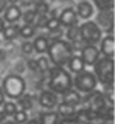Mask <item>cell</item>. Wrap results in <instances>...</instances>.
Wrapping results in <instances>:
<instances>
[{"instance_id": "obj_21", "label": "cell", "mask_w": 115, "mask_h": 124, "mask_svg": "<svg viewBox=\"0 0 115 124\" xmlns=\"http://www.w3.org/2000/svg\"><path fill=\"white\" fill-rule=\"evenodd\" d=\"M13 119H14L15 124H24L27 122V119H28V115H27L26 111H23V110H17V113L13 115Z\"/></svg>"}, {"instance_id": "obj_24", "label": "cell", "mask_w": 115, "mask_h": 124, "mask_svg": "<svg viewBox=\"0 0 115 124\" xmlns=\"http://www.w3.org/2000/svg\"><path fill=\"white\" fill-rule=\"evenodd\" d=\"M19 100V102H18V105H19V108H21V110H23V111H26V110H28V109H31V106H32V102H31V100H30V97H22L21 99H18Z\"/></svg>"}, {"instance_id": "obj_26", "label": "cell", "mask_w": 115, "mask_h": 124, "mask_svg": "<svg viewBox=\"0 0 115 124\" xmlns=\"http://www.w3.org/2000/svg\"><path fill=\"white\" fill-rule=\"evenodd\" d=\"M35 18H36V13L35 10H27L24 14H23V21H24V23L26 24H30L35 21Z\"/></svg>"}, {"instance_id": "obj_34", "label": "cell", "mask_w": 115, "mask_h": 124, "mask_svg": "<svg viewBox=\"0 0 115 124\" xmlns=\"http://www.w3.org/2000/svg\"><path fill=\"white\" fill-rule=\"evenodd\" d=\"M3 124H15L14 122H12V120H8V122H4Z\"/></svg>"}, {"instance_id": "obj_35", "label": "cell", "mask_w": 115, "mask_h": 124, "mask_svg": "<svg viewBox=\"0 0 115 124\" xmlns=\"http://www.w3.org/2000/svg\"><path fill=\"white\" fill-rule=\"evenodd\" d=\"M8 1H9V3H12V4H14V3L18 1V0H8Z\"/></svg>"}, {"instance_id": "obj_17", "label": "cell", "mask_w": 115, "mask_h": 124, "mask_svg": "<svg viewBox=\"0 0 115 124\" xmlns=\"http://www.w3.org/2000/svg\"><path fill=\"white\" fill-rule=\"evenodd\" d=\"M1 33H3V37L5 40H13V39H15L17 36L19 35V27H18V24L4 27Z\"/></svg>"}, {"instance_id": "obj_5", "label": "cell", "mask_w": 115, "mask_h": 124, "mask_svg": "<svg viewBox=\"0 0 115 124\" xmlns=\"http://www.w3.org/2000/svg\"><path fill=\"white\" fill-rule=\"evenodd\" d=\"M95 72L96 78H99L100 82L109 83L110 81H113L114 77V60L107 58L99 59L95 63Z\"/></svg>"}, {"instance_id": "obj_7", "label": "cell", "mask_w": 115, "mask_h": 124, "mask_svg": "<svg viewBox=\"0 0 115 124\" xmlns=\"http://www.w3.org/2000/svg\"><path fill=\"white\" fill-rule=\"evenodd\" d=\"M99 55H100V51L95 45H87L82 50L81 59L83 60L84 65L86 64L87 65H95V63L99 60Z\"/></svg>"}, {"instance_id": "obj_31", "label": "cell", "mask_w": 115, "mask_h": 124, "mask_svg": "<svg viewBox=\"0 0 115 124\" xmlns=\"http://www.w3.org/2000/svg\"><path fill=\"white\" fill-rule=\"evenodd\" d=\"M7 7V0H0V13H1Z\"/></svg>"}, {"instance_id": "obj_10", "label": "cell", "mask_w": 115, "mask_h": 124, "mask_svg": "<svg viewBox=\"0 0 115 124\" xmlns=\"http://www.w3.org/2000/svg\"><path fill=\"white\" fill-rule=\"evenodd\" d=\"M101 53L104 54L105 58L107 59H113L114 54H115V40L114 36H106L102 42H101Z\"/></svg>"}, {"instance_id": "obj_20", "label": "cell", "mask_w": 115, "mask_h": 124, "mask_svg": "<svg viewBox=\"0 0 115 124\" xmlns=\"http://www.w3.org/2000/svg\"><path fill=\"white\" fill-rule=\"evenodd\" d=\"M17 110H18L17 104L12 102V101H8V102H4V104H3V113L5 114V115L13 116V115L17 113Z\"/></svg>"}, {"instance_id": "obj_14", "label": "cell", "mask_w": 115, "mask_h": 124, "mask_svg": "<svg viewBox=\"0 0 115 124\" xmlns=\"http://www.w3.org/2000/svg\"><path fill=\"white\" fill-rule=\"evenodd\" d=\"M77 13L79 14L81 18L87 19V18H90L92 16V13H93V8H92V5L88 1H82V3L78 4V7H77Z\"/></svg>"}, {"instance_id": "obj_3", "label": "cell", "mask_w": 115, "mask_h": 124, "mask_svg": "<svg viewBox=\"0 0 115 124\" xmlns=\"http://www.w3.org/2000/svg\"><path fill=\"white\" fill-rule=\"evenodd\" d=\"M4 96L12 99V100H18L24 95L26 91V82L21 76L17 74H9L3 79V87H1Z\"/></svg>"}, {"instance_id": "obj_23", "label": "cell", "mask_w": 115, "mask_h": 124, "mask_svg": "<svg viewBox=\"0 0 115 124\" xmlns=\"http://www.w3.org/2000/svg\"><path fill=\"white\" fill-rule=\"evenodd\" d=\"M93 1L101 10H107L109 8H113L114 5V0H93Z\"/></svg>"}, {"instance_id": "obj_22", "label": "cell", "mask_w": 115, "mask_h": 124, "mask_svg": "<svg viewBox=\"0 0 115 124\" xmlns=\"http://www.w3.org/2000/svg\"><path fill=\"white\" fill-rule=\"evenodd\" d=\"M19 35L24 39H30L35 35V28L30 24H26V26H23L22 28H19Z\"/></svg>"}, {"instance_id": "obj_32", "label": "cell", "mask_w": 115, "mask_h": 124, "mask_svg": "<svg viewBox=\"0 0 115 124\" xmlns=\"http://www.w3.org/2000/svg\"><path fill=\"white\" fill-rule=\"evenodd\" d=\"M24 124H40V123L36 120V119H31V120H27Z\"/></svg>"}, {"instance_id": "obj_16", "label": "cell", "mask_w": 115, "mask_h": 124, "mask_svg": "<svg viewBox=\"0 0 115 124\" xmlns=\"http://www.w3.org/2000/svg\"><path fill=\"white\" fill-rule=\"evenodd\" d=\"M56 113L59 115L64 116V118H69V116H73L76 114V108L70 106V105H68V104H64V102H59Z\"/></svg>"}, {"instance_id": "obj_27", "label": "cell", "mask_w": 115, "mask_h": 124, "mask_svg": "<svg viewBox=\"0 0 115 124\" xmlns=\"http://www.w3.org/2000/svg\"><path fill=\"white\" fill-rule=\"evenodd\" d=\"M59 26H60V23H59V19H58V18H51V19H49L47 22H46V27H47L49 31L58 30Z\"/></svg>"}, {"instance_id": "obj_4", "label": "cell", "mask_w": 115, "mask_h": 124, "mask_svg": "<svg viewBox=\"0 0 115 124\" xmlns=\"http://www.w3.org/2000/svg\"><path fill=\"white\" fill-rule=\"evenodd\" d=\"M73 86L76 87V91H78V92L88 93L96 88V86H97V78H96V76L92 72L83 70V72L78 73L74 77Z\"/></svg>"}, {"instance_id": "obj_11", "label": "cell", "mask_w": 115, "mask_h": 124, "mask_svg": "<svg viewBox=\"0 0 115 124\" xmlns=\"http://www.w3.org/2000/svg\"><path fill=\"white\" fill-rule=\"evenodd\" d=\"M81 95L78 91L76 90H69L67 91L65 93H63V101L61 102L64 104H68V105H70V106H77V105H79L81 104Z\"/></svg>"}, {"instance_id": "obj_2", "label": "cell", "mask_w": 115, "mask_h": 124, "mask_svg": "<svg viewBox=\"0 0 115 124\" xmlns=\"http://www.w3.org/2000/svg\"><path fill=\"white\" fill-rule=\"evenodd\" d=\"M49 58L56 67H63L68 64L69 59L72 58V47L67 41L56 40L51 45H49Z\"/></svg>"}, {"instance_id": "obj_6", "label": "cell", "mask_w": 115, "mask_h": 124, "mask_svg": "<svg viewBox=\"0 0 115 124\" xmlns=\"http://www.w3.org/2000/svg\"><path fill=\"white\" fill-rule=\"evenodd\" d=\"M79 36L84 42H87L88 45H93L99 42L101 39V30L95 22L88 21L79 26Z\"/></svg>"}, {"instance_id": "obj_8", "label": "cell", "mask_w": 115, "mask_h": 124, "mask_svg": "<svg viewBox=\"0 0 115 124\" xmlns=\"http://www.w3.org/2000/svg\"><path fill=\"white\" fill-rule=\"evenodd\" d=\"M40 105L45 109H53L58 105V95L53 91H44L40 95Z\"/></svg>"}, {"instance_id": "obj_33", "label": "cell", "mask_w": 115, "mask_h": 124, "mask_svg": "<svg viewBox=\"0 0 115 124\" xmlns=\"http://www.w3.org/2000/svg\"><path fill=\"white\" fill-rule=\"evenodd\" d=\"M4 27H5V24H4V21H3V19H0V32H3Z\"/></svg>"}, {"instance_id": "obj_12", "label": "cell", "mask_w": 115, "mask_h": 124, "mask_svg": "<svg viewBox=\"0 0 115 124\" xmlns=\"http://www.w3.org/2000/svg\"><path fill=\"white\" fill-rule=\"evenodd\" d=\"M21 9L17 5H10L5 9V13H4V19L9 23H13V22H17L21 18Z\"/></svg>"}, {"instance_id": "obj_25", "label": "cell", "mask_w": 115, "mask_h": 124, "mask_svg": "<svg viewBox=\"0 0 115 124\" xmlns=\"http://www.w3.org/2000/svg\"><path fill=\"white\" fill-rule=\"evenodd\" d=\"M36 65H37V69H40L41 72H45L49 69V62L45 56H41L37 62H36Z\"/></svg>"}, {"instance_id": "obj_9", "label": "cell", "mask_w": 115, "mask_h": 124, "mask_svg": "<svg viewBox=\"0 0 115 124\" xmlns=\"http://www.w3.org/2000/svg\"><path fill=\"white\" fill-rule=\"evenodd\" d=\"M59 23L65 26V27H72L78 23V17L76 12L70 8H67L61 12L60 17H59Z\"/></svg>"}, {"instance_id": "obj_1", "label": "cell", "mask_w": 115, "mask_h": 124, "mask_svg": "<svg viewBox=\"0 0 115 124\" xmlns=\"http://www.w3.org/2000/svg\"><path fill=\"white\" fill-rule=\"evenodd\" d=\"M73 86V79L70 74L63 69L61 67H55L50 70V81H49V87L50 91L54 93H65L67 91L72 90Z\"/></svg>"}, {"instance_id": "obj_13", "label": "cell", "mask_w": 115, "mask_h": 124, "mask_svg": "<svg viewBox=\"0 0 115 124\" xmlns=\"http://www.w3.org/2000/svg\"><path fill=\"white\" fill-rule=\"evenodd\" d=\"M68 68L72 73L78 74V73L84 70V63L81 59V56H72L68 62Z\"/></svg>"}, {"instance_id": "obj_28", "label": "cell", "mask_w": 115, "mask_h": 124, "mask_svg": "<svg viewBox=\"0 0 115 124\" xmlns=\"http://www.w3.org/2000/svg\"><path fill=\"white\" fill-rule=\"evenodd\" d=\"M47 10H49L47 4H45V3H38V4H36V10H35V13L44 16V14H46V13H47Z\"/></svg>"}, {"instance_id": "obj_30", "label": "cell", "mask_w": 115, "mask_h": 124, "mask_svg": "<svg viewBox=\"0 0 115 124\" xmlns=\"http://www.w3.org/2000/svg\"><path fill=\"white\" fill-rule=\"evenodd\" d=\"M5 102V96H4V92H3V90H1V87H0V106Z\"/></svg>"}, {"instance_id": "obj_29", "label": "cell", "mask_w": 115, "mask_h": 124, "mask_svg": "<svg viewBox=\"0 0 115 124\" xmlns=\"http://www.w3.org/2000/svg\"><path fill=\"white\" fill-rule=\"evenodd\" d=\"M22 50L24 54H31L32 50H33V45H32L31 42H24L22 45Z\"/></svg>"}, {"instance_id": "obj_19", "label": "cell", "mask_w": 115, "mask_h": 124, "mask_svg": "<svg viewBox=\"0 0 115 124\" xmlns=\"http://www.w3.org/2000/svg\"><path fill=\"white\" fill-rule=\"evenodd\" d=\"M67 37L69 41H77L78 39L81 37L79 36V26L78 24H74L72 27H68V31H67Z\"/></svg>"}, {"instance_id": "obj_15", "label": "cell", "mask_w": 115, "mask_h": 124, "mask_svg": "<svg viewBox=\"0 0 115 124\" xmlns=\"http://www.w3.org/2000/svg\"><path fill=\"white\" fill-rule=\"evenodd\" d=\"M59 114L56 111H45L40 116V124H58Z\"/></svg>"}, {"instance_id": "obj_18", "label": "cell", "mask_w": 115, "mask_h": 124, "mask_svg": "<svg viewBox=\"0 0 115 124\" xmlns=\"http://www.w3.org/2000/svg\"><path fill=\"white\" fill-rule=\"evenodd\" d=\"M32 45H33V49L37 53H40V54L46 53V51H47V49H49V42H47V40H46L44 36L37 37L33 41V44H32Z\"/></svg>"}]
</instances>
